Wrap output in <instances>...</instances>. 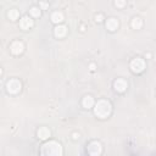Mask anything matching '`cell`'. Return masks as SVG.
Here are the masks:
<instances>
[{"label": "cell", "mask_w": 156, "mask_h": 156, "mask_svg": "<svg viewBox=\"0 0 156 156\" xmlns=\"http://www.w3.org/2000/svg\"><path fill=\"white\" fill-rule=\"evenodd\" d=\"M126 0H115V5H116V7H118V9H122V7H124L126 6Z\"/></svg>", "instance_id": "obj_17"}, {"label": "cell", "mask_w": 156, "mask_h": 156, "mask_svg": "<svg viewBox=\"0 0 156 156\" xmlns=\"http://www.w3.org/2000/svg\"><path fill=\"white\" fill-rule=\"evenodd\" d=\"M90 69H91V71H94V69H95V65H94V63H91V65H90Z\"/></svg>", "instance_id": "obj_21"}, {"label": "cell", "mask_w": 156, "mask_h": 156, "mask_svg": "<svg viewBox=\"0 0 156 156\" xmlns=\"http://www.w3.org/2000/svg\"><path fill=\"white\" fill-rule=\"evenodd\" d=\"M48 1H49V0H48Z\"/></svg>", "instance_id": "obj_22"}, {"label": "cell", "mask_w": 156, "mask_h": 156, "mask_svg": "<svg viewBox=\"0 0 156 156\" xmlns=\"http://www.w3.org/2000/svg\"><path fill=\"white\" fill-rule=\"evenodd\" d=\"M54 34L56 38H63L67 34V27L63 24H57L54 29Z\"/></svg>", "instance_id": "obj_10"}, {"label": "cell", "mask_w": 156, "mask_h": 156, "mask_svg": "<svg viewBox=\"0 0 156 156\" xmlns=\"http://www.w3.org/2000/svg\"><path fill=\"white\" fill-rule=\"evenodd\" d=\"M82 105L85 107V108H91L94 105H95V101H94V98L91 95H85L82 100Z\"/></svg>", "instance_id": "obj_12"}, {"label": "cell", "mask_w": 156, "mask_h": 156, "mask_svg": "<svg viewBox=\"0 0 156 156\" xmlns=\"http://www.w3.org/2000/svg\"><path fill=\"white\" fill-rule=\"evenodd\" d=\"M63 13L61 12V11H55V12H52V15H51V21L54 22V23H56V24H60L62 21H63Z\"/></svg>", "instance_id": "obj_13"}, {"label": "cell", "mask_w": 156, "mask_h": 156, "mask_svg": "<svg viewBox=\"0 0 156 156\" xmlns=\"http://www.w3.org/2000/svg\"><path fill=\"white\" fill-rule=\"evenodd\" d=\"M21 88H22V83L17 78H12L6 82V90L9 94H18Z\"/></svg>", "instance_id": "obj_3"}, {"label": "cell", "mask_w": 156, "mask_h": 156, "mask_svg": "<svg viewBox=\"0 0 156 156\" xmlns=\"http://www.w3.org/2000/svg\"><path fill=\"white\" fill-rule=\"evenodd\" d=\"M113 88H115V90H116L117 93H123V91L127 90V88H128V83H127L126 79H123V78H118V79H116V80L113 82Z\"/></svg>", "instance_id": "obj_7"}, {"label": "cell", "mask_w": 156, "mask_h": 156, "mask_svg": "<svg viewBox=\"0 0 156 156\" xmlns=\"http://www.w3.org/2000/svg\"><path fill=\"white\" fill-rule=\"evenodd\" d=\"M7 17H9L11 21H16V20L20 17V12H18V10H16V9H11V10H9V12H7Z\"/></svg>", "instance_id": "obj_15"}, {"label": "cell", "mask_w": 156, "mask_h": 156, "mask_svg": "<svg viewBox=\"0 0 156 156\" xmlns=\"http://www.w3.org/2000/svg\"><path fill=\"white\" fill-rule=\"evenodd\" d=\"M130 26L133 29H140L143 27V20L140 17H133L132 22H130Z\"/></svg>", "instance_id": "obj_14"}, {"label": "cell", "mask_w": 156, "mask_h": 156, "mask_svg": "<svg viewBox=\"0 0 156 156\" xmlns=\"http://www.w3.org/2000/svg\"><path fill=\"white\" fill-rule=\"evenodd\" d=\"M33 24H34V22H33V20H32L29 16H23V17L21 18V21H20V26H21V28L24 29V30H28L29 28H32Z\"/></svg>", "instance_id": "obj_8"}, {"label": "cell", "mask_w": 156, "mask_h": 156, "mask_svg": "<svg viewBox=\"0 0 156 156\" xmlns=\"http://www.w3.org/2000/svg\"><path fill=\"white\" fill-rule=\"evenodd\" d=\"M41 154L46 156H61L63 154V149L61 144L56 140H50L43 144L41 146Z\"/></svg>", "instance_id": "obj_2"}, {"label": "cell", "mask_w": 156, "mask_h": 156, "mask_svg": "<svg viewBox=\"0 0 156 156\" xmlns=\"http://www.w3.org/2000/svg\"><path fill=\"white\" fill-rule=\"evenodd\" d=\"M87 150H88V154H90L93 156H98V155H100L102 152V146H101V144L99 141L93 140V141H90L88 144Z\"/></svg>", "instance_id": "obj_5"}, {"label": "cell", "mask_w": 156, "mask_h": 156, "mask_svg": "<svg viewBox=\"0 0 156 156\" xmlns=\"http://www.w3.org/2000/svg\"><path fill=\"white\" fill-rule=\"evenodd\" d=\"M40 7H37V6H33V7H30V10H29V13H30V16L32 17H40Z\"/></svg>", "instance_id": "obj_16"}, {"label": "cell", "mask_w": 156, "mask_h": 156, "mask_svg": "<svg viewBox=\"0 0 156 156\" xmlns=\"http://www.w3.org/2000/svg\"><path fill=\"white\" fill-rule=\"evenodd\" d=\"M23 50H24V45H23V43H22L21 40H15V41H12L11 45H10V51H11L12 54H15V55L22 54Z\"/></svg>", "instance_id": "obj_6"}, {"label": "cell", "mask_w": 156, "mask_h": 156, "mask_svg": "<svg viewBox=\"0 0 156 156\" xmlns=\"http://www.w3.org/2000/svg\"><path fill=\"white\" fill-rule=\"evenodd\" d=\"M77 138H79V134H77V133H73V139H77Z\"/></svg>", "instance_id": "obj_20"}, {"label": "cell", "mask_w": 156, "mask_h": 156, "mask_svg": "<svg viewBox=\"0 0 156 156\" xmlns=\"http://www.w3.org/2000/svg\"><path fill=\"white\" fill-rule=\"evenodd\" d=\"M37 135H38L39 139H41V140H46V139L50 138L51 132H50V129H49L48 127H40V128L38 129V132H37Z\"/></svg>", "instance_id": "obj_9"}, {"label": "cell", "mask_w": 156, "mask_h": 156, "mask_svg": "<svg viewBox=\"0 0 156 156\" xmlns=\"http://www.w3.org/2000/svg\"><path fill=\"white\" fill-rule=\"evenodd\" d=\"M104 20V16L101 15V13H98V15H95V21L96 22H101Z\"/></svg>", "instance_id": "obj_18"}, {"label": "cell", "mask_w": 156, "mask_h": 156, "mask_svg": "<svg viewBox=\"0 0 156 156\" xmlns=\"http://www.w3.org/2000/svg\"><path fill=\"white\" fill-rule=\"evenodd\" d=\"M117 28H118V21H117V18H115V17L107 18V21H106V29H108L110 32H113Z\"/></svg>", "instance_id": "obj_11"}, {"label": "cell", "mask_w": 156, "mask_h": 156, "mask_svg": "<svg viewBox=\"0 0 156 156\" xmlns=\"http://www.w3.org/2000/svg\"><path fill=\"white\" fill-rule=\"evenodd\" d=\"M145 67H146V63H145L144 58H141V57H135L130 62V69L134 73H141L145 69Z\"/></svg>", "instance_id": "obj_4"}, {"label": "cell", "mask_w": 156, "mask_h": 156, "mask_svg": "<svg viewBox=\"0 0 156 156\" xmlns=\"http://www.w3.org/2000/svg\"><path fill=\"white\" fill-rule=\"evenodd\" d=\"M40 7H41L43 10H45V9L48 7V4H46L45 1H41V2H40Z\"/></svg>", "instance_id": "obj_19"}, {"label": "cell", "mask_w": 156, "mask_h": 156, "mask_svg": "<svg viewBox=\"0 0 156 156\" xmlns=\"http://www.w3.org/2000/svg\"><path fill=\"white\" fill-rule=\"evenodd\" d=\"M112 112V106L108 100L100 99L98 102L94 105V113L99 118H107Z\"/></svg>", "instance_id": "obj_1"}]
</instances>
